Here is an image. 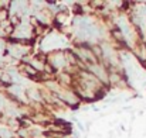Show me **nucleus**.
<instances>
[{
	"instance_id": "1",
	"label": "nucleus",
	"mask_w": 146,
	"mask_h": 138,
	"mask_svg": "<svg viewBox=\"0 0 146 138\" xmlns=\"http://www.w3.org/2000/svg\"><path fill=\"white\" fill-rule=\"evenodd\" d=\"M139 61V63H141V66L143 68V69H146V59H138Z\"/></svg>"
}]
</instances>
